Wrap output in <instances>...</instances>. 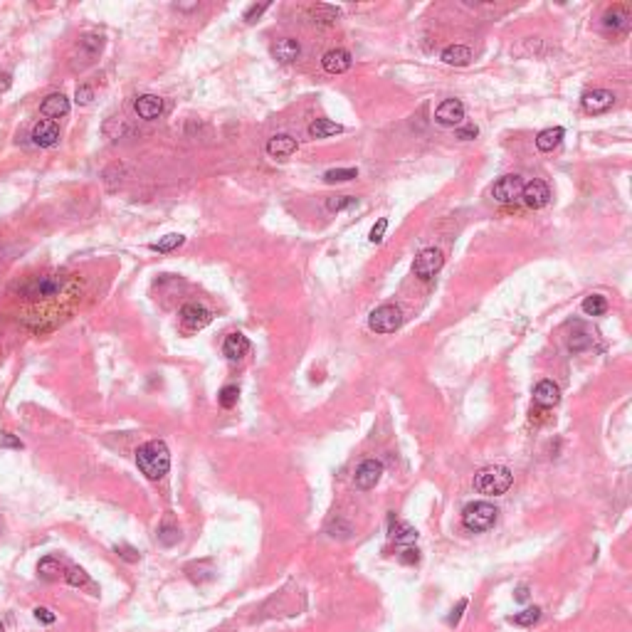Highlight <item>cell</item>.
<instances>
[{
	"label": "cell",
	"instance_id": "1",
	"mask_svg": "<svg viewBox=\"0 0 632 632\" xmlns=\"http://www.w3.org/2000/svg\"><path fill=\"white\" fill-rule=\"evenodd\" d=\"M136 465L143 477L159 482L171 469V452H168L163 440H151L136 449Z\"/></svg>",
	"mask_w": 632,
	"mask_h": 632
},
{
	"label": "cell",
	"instance_id": "2",
	"mask_svg": "<svg viewBox=\"0 0 632 632\" xmlns=\"http://www.w3.org/2000/svg\"><path fill=\"white\" fill-rule=\"evenodd\" d=\"M511 482H514V474L509 472L507 467H499V465H496V467H485L482 472H477V477H474V489L485 496H499V494H504V491H509Z\"/></svg>",
	"mask_w": 632,
	"mask_h": 632
},
{
	"label": "cell",
	"instance_id": "3",
	"mask_svg": "<svg viewBox=\"0 0 632 632\" xmlns=\"http://www.w3.org/2000/svg\"><path fill=\"white\" fill-rule=\"evenodd\" d=\"M496 511L494 504L489 502H472L465 507V511H462V524L467 526L469 531L479 533V531H487V529H491L496 521Z\"/></svg>",
	"mask_w": 632,
	"mask_h": 632
},
{
	"label": "cell",
	"instance_id": "4",
	"mask_svg": "<svg viewBox=\"0 0 632 632\" xmlns=\"http://www.w3.org/2000/svg\"><path fill=\"white\" fill-rule=\"evenodd\" d=\"M400 324H402V312L396 304H380L368 316V326L376 334H393V331L400 329Z\"/></svg>",
	"mask_w": 632,
	"mask_h": 632
},
{
	"label": "cell",
	"instance_id": "5",
	"mask_svg": "<svg viewBox=\"0 0 632 632\" xmlns=\"http://www.w3.org/2000/svg\"><path fill=\"white\" fill-rule=\"evenodd\" d=\"M65 287V279L57 277V274H42V277H35L32 282L25 284V296L30 299H52L62 292Z\"/></svg>",
	"mask_w": 632,
	"mask_h": 632
},
{
	"label": "cell",
	"instance_id": "6",
	"mask_svg": "<svg viewBox=\"0 0 632 632\" xmlns=\"http://www.w3.org/2000/svg\"><path fill=\"white\" fill-rule=\"evenodd\" d=\"M442 265H445L442 249L427 247V249H422L418 257H415L413 272H415V277H420V279H430V277H435L440 269H442Z\"/></svg>",
	"mask_w": 632,
	"mask_h": 632
},
{
	"label": "cell",
	"instance_id": "7",
	"mask_svg": "<svg viewBox=\"0 0 632 632\" xmlns=\"http://www.w3.org/2000/svg\"><path fill=\"white\" fill-rule=\"evenodd\" d=\"M521 190H524V181L519 176H504L499 178L491 188V195H494L496 203L502 205H509V203H516L521 198Z\"/></svg>",
	"mask_w": 632,
	"mask_h": 632
},
{
	"label": "cell",
	"instance_id": "8",
	"mask_svg": "<svg viewBox=\"0 0 632 632\" xmlns=\"http://www.w3.org/2000/svg\"><path fill=\"white\" fill-rule=\"evenodd\" d=\"M380 474H383V462H378V460H363L358 467H356V474H354L356 489H360V491L373 489V487L378 485Z\"/></svg>",
	"mask_w": 632,
	"mask_h": 632
},
{
	"label": "cell",
	"instance_id": "9",
	"mask_svg": "<svg viewBox=\"0 0 632 632\" xmlns=\"http://www.w3.org/2000/svg\"><path fill=\"white\" fill-rule=\"evenodd\" d=\"M521 201H524L526 207H531V210H541V207L549 205V201H551V188L544 183V181H538V178H533V181L524 183V190H521Z\"/></svg>",
	"mask_w": 632,
	"mask_h": 632
},
{
	"label": "cell",
	"instance_id": "10",
	"mask_svg": "<svg viewBox=\"0 0 632 632\" xmlns=\"http://www.w3.org/2000/svg\"><path fill=\"white\" fill-rule=\"evenodd\" d=\"M213 321V314L207 312L203 304H195V302H190V304H185L183 309H181V324L185 326L188 331H201V329H205L207 324Z\"/></svg>",
	"mask_w": 632,
	"mask_h": 632
},
{
	"label": "cell",
	"instance_id": "11",
	"mask_svg": "<svg viewBox=\"0 0 632 632\" xmlns=\"http://www.w3.org/2000/svg\"><path fill=\"white\" fill-rule=\"evenodd\" d=\"M435 121L440 126H460L465 121V104L460 99H445L438 109H435Z\"/></svg>",
	"mask_w": 632,
	"mask_h": 632
},
{
	"label": "cell",
	"instance_id": "12",
	"mask_svg": "<svg viewBox=\"0 0 632 632\" xmlns=\"http://www.w3.org/2000/svg\"><path fill=\"white\" fill-rule=\"evenodd\" d=\"M580 104H583V109L588 114H603L615 104V94L608 92V89H593V92L583 94Z\"/></svg>",
	"mask_w": 632,
	"mask_h": 632
},
{
	"label": "cell",
	"instance_id": "13",
	"mask_svg": "<svg viewBox=\"0 0 632 632\" xmlns=\"http://www.w3.org/2000/svg\"><path fill=\"white\" fill-rule=\"evenodd\" d=\"M59 141V126L57 121H50V119H40L35 126H32V143L40 148H50Z\"/></svg>",
	"mask_w": 632,
	"mask_h": 632
},
{
	"label": "cell",
	"instance_id": "14",
	"mask_svg": "<svg viewBox=\"0 0 632 632\" xmlns=\"http://www.w3.org/2000/svg\"><path fill=\"white\" fill-rule=\"evenodd\" d=\"M351 65H354V57H351L349 50H329V52L321 57V67H324L329 74H343V72H349Z\"/></svg>",
	"mask_w": 632,
	"mask_h": 632
},
{
	"label": "cell",
	"instance_id": "15",
	"mask_svg": "<svg viewBox=\"0 0 632 632\" xmlns=\"http://www.w3.org/2000/svg\"><path fill=\"white\" fill-rule=\"evenodd\" d=\"M40 112H42V116H48L50 121H54V119H62V116H67V114H70V99H67L65 94H59V92H54V94H48L45 99H42Z\"/></svg>",
	"mask_w": 632,
	"mask_h": 632
},
{
	"label": "cell",
	"instance_id": "16",
	"mask_svg": "<svg viewBox=\"0 0 632 632\" xmlns=\"http://www.w3.org/2000/svg\"><path fill=\"white\" fill-rule=\"evenodd\" d=\"M134 109H136V114L141 119L154 121V119H159L161 114H163V99L156 94H141L136 101H134Z\"/></svg>",
	"mask_w": 632,
	"mask_h": 632
},
{
	"label": "cell",
	"instance_id": "17",
	"mask_svg": "<svg viewBox=\"0 0 632 632\" xmlns=\"http://www.w3.org/2000/svg\"><path fill=\"white\" fill-rule=\"evenodd\" d=\"M533 400H536V405H541V408H553V405H558V400H561V388H558L553 380H541V383L533 388Z\"/></svg>",
	"mask_w": 632,
	"mask_h": 632
},
{
	"label": "cell",
	"instance_id": "18",
	"mask_svg": "<svg viewBox=\"0 0 632 632\" xmlns=\"http://www.w3.org/2000/svg\"><path fill=\"white\" fill-rule=\"evenodd\" d=\"M296 151V139L289 136V134H277L267 141V154L272 159H289L292 154Z\"/></svg>",
	"mask_w": 632,
	"mask_h": 632
},
{
	"label": "cell",
	"instance_id": "19",
	"mask_svg": "<svg viewBox=\"0 0 632 632\" xmlns=\"http://www.w3.org/2000/svg\"><path fill=\"white\" fill-rule=\"evenodd\" d=\"M272 54L277 62H282V65H289V62H294V59H299V54H302V45L294 40V37H284V40H279L277 45L272 48Z\"/></svg>",
	"mask_w": 632,
	"mask_h": 632
},
{
	"label": "cell",
	"instance_id": "20",
	"mask_svg": "<svg viewBox=\"0 0 632 632\" xmlns=\"http://www.w3.org/2000/svg\"><path fill=\"white\" fill-rule=\"evenodd\" d=\"M603 25L608 30H613V32H627V30H630V10L622 6L610 8V10L605 12Z\"/></svg>",
	"mask_w": 632,
	"mask_h": 632
},
{
	"label": "cell",
	"instance_id": "21",
	"mask_svg": "<svg viewBox=\"0 0 632 632\" xmlns=\"http://www.w3.org/2000/svg\"><path fill=\"white\" fill-rule=\"evenodd\" d=\"M67 573V566L62 561H57V558H52V555H48V558H42L40 563H37V575H40L42 580H48V583H54V580L65 578Z\"/></svg>",
	"mask_w": 632,
	"mask_h": 632
},
{
	"label": "cell",
	"instance_id": "22",
	"mask_svg": "<svg viewBox=\"0 0 632 632\" xmlns=\"http://www.w3.org/2000/svg\"><path fill=\"white\" fill-rule=\"evenodd\" d=\"M247 351H249V341H247V336H243V334H230L223 343V354L227 356V360H232V363L243 358Z\"/></svg>",
	"mask_w": 632,
	"mask_h": 632
},
{
	"label": "cell",
	"instance_id": "23",
	"mask_svg": "<svg viewBox=\"0 0 632 632\" xmlns=\"http://www.w3.org/2000/svg\"><path fill=\"white\" fill-rule=\"evenodd\" d=\"M442 62L452 67H467L472 62V50L465 45H449L442 50Z\"/></svg>",
	"mask_w": 632,
	"mask_h": 632
},
{
	"label": "cell",
	"instance_id": "24",
	"mask_svg": "<svg viewBox=\"0 0 632 632\" xmlns=\"http://www.w3.org/2000/svg\"><path fill=\"white\" fill-rule=\"evenodd\" d=\"M563 134H566V131H563L561 126H551V129H544L536 136V148H538V151H544V154H546V151H553V148L561 143Z\"/></svg>",
	"mask_w": 632,
	"mask_h": 632
},
{
	"label": "cell",
	"instance_id": "25",
	"mask_svg": "<svg viewBox=\"0 0 632 632\" xmlns=\"http://www.w3.org/2000/svg\"><path fill=\"white\" fill-rule=\"evenodd\" d=\"M343 126L336 121H329V119H316L312 126H309V136L312 139H329L334 134H341Z\"/></svg>",
	"mask_w": 632,
	"mask_h": 632
},
{
	"label": "cell",
	"instance_id": "26",
	"mask_svg": "<svg viewBox=\"0 0 632 632\" xmlns=\"http://www.w3.org/2000/svg\"><path fill=\"white\" fill-rule=\"evenodd\" d=\"M390 538H393L396 544H413L415 538H418V533H415L413 526L405 524V521H390Z\"/></svg>",
	"mask_w": 632,
	"mask_h": 632
},
{
	"label": "cell",
	"instance_id": "27",
	"mask_svg": "<svg viewBox=\"0 0 632 632\" xmlns=\"http://www.w3.org/2000/svg\"><path fill=\"white\" fill-rule=\"evenodd\" d=\"M583 312L588 316H603L608 312V299L603 294H591L583 299Z\"/></svg>",
	"mask_w": 632,
	"mask_h": 632
},
{
	"label": "cell",
	"instance_id": "28",
	"mask_svg": "<svg viewBox=\"0 0 632 632\" xmlns=\"http://www.w3.org/2000/svg\"><path fill=\"white\" fill-rule=\"evenodd\" d=\"M354 178H358V168H331L324 173L326 183H349Z\"/></svg>",
	"mask_w": 632,
	"mask_h": 632
},
{
	"label": "cell",
	"instance_id": "29",
	"mask_svg": "<svg viewBox=\"0 0 632 632\" xmlns=\"http://www.w3.org/2000/svg\"><path fill=\"white\" fill-rule=\"evenodd\" d=\"M509 620L514 622V625L531 627V625H536V622L541 620V608H526V610H521V613L511 615Z\"/></svg>",
	"mask_w": 632,
	"mask_h": 632
},
{
	"label": "cell",
	"instance_id": "30",
	"mask_svg": "<svg viewBox=\"0 0 632 632\" xmlns=\"http://www.w3.org/2000/svg\"><path fill=\"white\" fill-rule=\"evenodd\" d=\"M65 580H67L70 585H74V588H94V583L89 580V575L84 573L82 568H77V566H70V568H67Z\"/></svg>",
	"mask_w": 632,
	"mask_h": 632
},
{
	"label": "cell",
	"instance_id": "31",
	"mask_svg": "<svg viewBox=\"0 0 632 632\" xmlns=\"http://www.w3.org/2000/svg\"><path fill=\"white\" fill-rule=\"evenodd\" d=\"M183 243H185V237H183V235H178V232H171V235L161 237L159 243L151 245V249H154V252H171V249L181 247Z\"/></svg>",
	"mask_w": 632,
	"mask_h": 632
},
{
	"label": "cell",
	"instance_id": "32",
	"mask_svg": "<svg viewBox=\"0 0 632 632\" xmlns=\"http://www.w3.org/2000/svg\"><path fill=\"white\" fill-rule=\"evenodd\" d=\"M237 398H240V390H237V385H225V388L220 390V396H218L220 408H225V410L235 408Z\"/></svg>",
	"mask_w": 632,
	"mask_h": 632
},
{
	"label": "cell",
	"instance_id": "33",
	"mask_svg": "<svg viewBox=\"0 0 632 632\" xmlns=\"http://www.w3.org/2000/svg\"><path fill=\"white\" fill-rule=\"evenodd\" d=\"M356 205V198L354 195H336V198H329V203H326V207H329L331 213H338V210H346V207Z\"/></svg>",
	"mask_w": 632,
	"mask_h": 632
},
{
	"label": "cell",
	"instance_id": "34",
	"mask_svg": "<svg viewBox=\"0 0 632 632\" xmlns=\"http://www.w3.org/2000/svg\"><path fill=\"white\" fill-rule=\"evenodd\" d=\"M385 230H388V220H385V218H380L378 223H376V225H373V227H371V232H368V240H371L373 245L383 243V235H385Z\"/></svg>",
	"mask_w": 632,
	"mask_h": 632
},
{
	"label": "cell",
	"instance_id": "35",
	"mask_svg": "<svg viewBox=\"0 0 632 632\" xmlns=\"http://www.w3.org/2000/svg\"><path fill=\"white\" fill-rule=\"evenodd\" d=\"M181 538V533H178V529H171V526H161L159 531V541L163 546H173Z\"/></svg>",
	"mask_w": 632,
	"mask_h": 632
},
{
	"label": "cell",
	"instance_id": "36",
	"mask_svg": "<svg viewBox=\"0 0 632 632\" xmlns=\"http://www.w3.org/2000/svg\"><path fill=\"white\" fill-rule=\"evenodd\" d=\"M92 99H94V89L89 87V84L77 87V94H74V101H77V104H89Z\"/></svg>",
	"mask_w": 632,
	"mask_h": 632
},
{
	"label": "cell",
	"instance_id": "37",
	"mask_svg": "<svg viewBox=\"0 0 632 632\" xmlns=\"http://www.w3.org/2000/svg\"><path fill=\"white\" fill-rule=\"evenodd\" d=\"M35 620L42 622V625H52V622L57 620V615H54L50 608H35Z\"/></svg>",
	"mask_w": 632,
	"mask_h": 632
},
{
	"label": "cell",
	"instance_id": "38",
	"mask_svg": "<svg viewBox=\"0 0 632 632\" xmlns=\"http://www.w3.org/2000/svg\"><path fill=\"white\" fill-rule=\"evenodd\" d=\"M269 8V3H260V6H249L247 12H245V23H254V20L260 18L262 12Z\"/></svg>",
	"mask_w": 632,
	"mask_h": 632
},
{
	"label": "cell",
	"instance_id": "39",
	"mask_svg": "<svg viewBox=\"0 0 632 632\" xmlns=\"http://www.w3.org/2000/svg\"><path fill=\"white\" fill-rule=\"evenodd\" d=\"M0 447H10V449H23V442H20L15 435H10V432H3L0 435Z\"/></svg>",
	"mask_w": 632,
	"mask_h": 632
},
{
	"label": "cell",
	"instance_id": "40",
	"mask_svg": "<svg viewBox=\"0 0 632 632\" xmlns=\"http://www.w3.org/2000/svg\"><path fill=\"white\" fill-rule=\"evenodd\" d=\"M477 134H479V129L474 124H467V126H462V129H457V139H462V141H472Z\"/></svg>",
	"mask_w": 632,
	"mask_h": 632
},
{
	"label": "cell",
	"instance_id": "41",
	"mask_svg": "<svg viewBox=\"0 0 632 632\" xmlns=\"http://www.w3.org/2000/svg\"><path fill=\"white\" fill-rule=\"evenodd\" d=\"M116 553L124 558V561H139V553H136V549H131V546H116Z\"/></svg>",
	"mask_w": 632,
	"mask_h": 632
},
{
	"label": "cell",
	"instance_id": "42",
	"mask_svg": "<svg viewBox=\"0 0 632 632\" xmlns=\"http://www.w3.org/2000/svg\"><path fill=\"white\" fill-rule=\"evenodd\" d=\"M465 608H467V600L462 598L460 603H457V608L452 610V615H449V618H447V622H449V625H457V622H460V618H462V610H465Z\"/></svg>",
	"mask_w": 632,
	"mask_h": 632
},
{
	"label": "cell",
	"instance_id": "43",
	"mask_svg": "<svg viewBox=\"0 0 632 632\" xmlns=\"http://www.w3.org/2000/svg\"><path fill=\"white\" fill-rule=\"evenodd\" d=\"M400 561H402V563H418V561H420L418 549H405V551L400 553Z\"/></svg>",
	"mask_w": 632,
	"mask_h": 632
},
{
	"label": "cell",
	"instance_id": "44",
	"mask_svg": "<svg viewBox=\"0 0 632 632\" xmlns=\"http://www.w3.org/2000/svg\"><path fill=\"white\" fill-rule=\"evenodd\" d=\"M12 87V74L10 72H0V92H8Z\"/></svg>",
	"mask_w": 632,
	"mask_h": 632
},
{
	"label": "cell",
	"instance_id": "45",
	"mask_svg": "<svg viewBox=\"0 0 632 632\" xmlns=\"http://www.w3.org/2000/svg\"><path fill=\"white\" fill-rule=\"evenodd\" d=\"M526 598H529V588H526V585H521L519 591H516V600H521V603H524Z\"/></svg>",
	"mask_w": 632,
	"mask_h": 632
},
{
	"label": "cell",
	"instance_id": "46",
	"mask_svg": "<svg viewBox=\"0 0 632 632\" xmlns=\"http://www.w3.org/2000/svg\"><path fill=\"white\" fill-rule=\"evenodd\" d=\"M178 10H193V8H198V3H176Z\"/></svg>",
	"mask_w": 632,
	"mask_h": 632
},
{
	"label": "cell",
	"instance_id": "47",
	"mask_svg": "<svg viewBox=\"0 0 632 632\" xmlns=\"http://www.w3.org/2000/svg\"><path fill=\"white\" fill-rule=\"evenodd\" d=\"M0 632H6V627H3V625H0Z\"/></svg>",
	"mask_w": 632,
	"mask_h": 632
}]
</instances>
